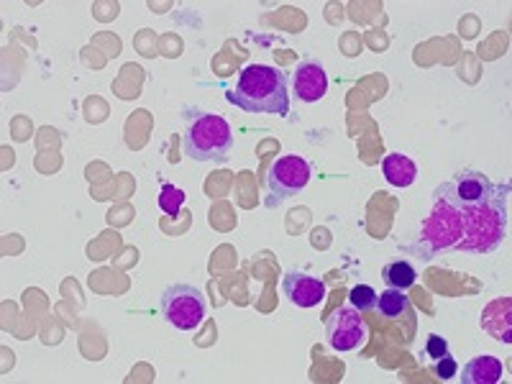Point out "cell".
I'll list each match as a JSON object with an SVG mask.
<instances>
[{
	"mask_svg": "<svg viewBox=\"0 0 512 384\" xmlns=\"http://www.w3.org/2000/svg\"><path fill=\"white\" fill-rule=\"evenodd\" d=\"M502 379V361L492 354L474 356L464 369H461V382L464 384H497Z\"/></svg>",
	"mask_w": 512,
	"mask_h": 384,
	"instance_id": "12",
	"label": "cell"
},
{
	"mask_svg": "<svg viewBox=\"0 0 512 384\" xmlns=\"http://www.w3.org/2000/svg\"><path fill=\"white\" fill-rule=\"evenodd\" d=\"M374 310L387 320H400L402 315L410 313V295L405 290H397V287H387L377 295Z\"/></svg>",
	"mask_w": 512,
	"mask_h": 384,
	"instance_id": "14",
	"label": "cell"
},
{
	"mask_svg": "<svg viewBox=\"0 0 512 384\" xmlns=\"http://www.w3.org/2000/svg\"><path fill=\"white\" fill-rule=\"evenodd\" d=\"M292 90L303 103H318L328 93V75L323 64L315 59H303L297 64L295 75H292Z\"/></svg>",
	"mask_w": 512,
	"mask_h": 384,
	"instance_id": "10",
	"label": "cell"
},
{
	"mask_svg": "<svg viewBox=\"0 0 512 384\" xmlns=\"http://www.w3.org/2000/svg\"><path fill=\"white\" fill-rule=\"evenodd\" d=\"M313 169L303 157L295 154H285V157L274 159L272 169L267 175V208L285 203L287 198H295L297 192H303L308 187Z\"/></svg>",
	"mask_w": 512,
	"mask_h": 384,
	"instance_id": "6",
	"label": "cell"
},
{
	"mask_svg": "<svg viewBox=\"0 0 512 384\" xmlns=\"http://www.w3.org/2000/svg\"><path fill=\"white\" fill-rule=\"evenodd\" d=\"M226 100L246 113H290V88L287 75L272 64H246L236 88L226 90Z\"/></svg>",
	"mask_w": 512,
	"mask_h": 384,
	"instance_id": "1",
	"label": "cell"
},
{
	"mask_svg": "<svg viewBox=\"0 0 512 384\" xmlns=\"http://www.w3.org/2000/svg\"><path fill=\"white\" fill-rule=\"evenodd\" d=\"M479 326L502 344H512V297L492 300L479 315Z\"/></svg>",
	"mask_w": 512,
	"mask_h": 384,
	"instance_id": "11",
	"label": "cell"
},
{
	"mask_svg": "<svg viewBox=\"0 0 512 384\" xmlns=\"http://www.w3.org/2000/svg\"><path fill=\"white\" fill-rule=\"evenodd\" d=\"M185 205V192L175 185H162V192H159V208L167 213V216H177Z\"/></svg>",
	"mask_w": 512,
	"mask_h": 384,
	"instance_id": "16",
	"label": "cell"
},
{
	"mask_svg": "<svg viewBox=\"0 0 512 384\" xmlns=\"http://www.w3.org/2000/svg\"><path fill=\"white\" fill-rule=\"evenodd\" d=\"M282 295L297 308H318L328 295L326 282L315 277V274L300 272V269H287L282 274Z\"/></svg>",
	"mask_w": 512,
	"mask_h": 384,
	"instance_id": "9",
	"label": "cell"
},
{
	"mask_svg": "<svg viewBox=\"0 0 512 384\" xmlns=\"http://www.w3.org/2000/svg\"><path fill=\"white\" fill-rule=\"evenodd\" d=\"M433 374H436L441 382H448V379H454L456 374H459V364H456V359L451 354L441 356V359L433 361Z\"/></svg>",
	"mask_w": 512,
	"mask_h": 384,
	"instance_id": "18",
	"label": "cell"
},
{
	"mask_svg": "<svg viewBox=\"0 0 512 384\" xmlns=\"http://www.w3.org/2000/svg\"><path fill=\"white\" fill-rule=\"evenodd\" d=\"M205 313H208V300L195 285H169L162 292V318L177 331H195L203 326Z\"/></svg>",
	"mask_w": 512,
	"mask_h": 384,
	"instance_id": "5",
	"label": "cell"
},
{
	"mask_svg": "<svg viewBox=\"0 0 512 384\" xmlns=\"http://www.w3.org/2000/svg\"><path fill=\"white\" fill-rule=\"evenodd\" d=\"M233 149L231 126L223 116H213L200 108H185L182 152L195 162H228Z\"/></svg>",
	"mask_w": 512,
	"mask_h": 384,
	"instance_id": "3",
	"label": "cell"
},
{
	"mask_svg": "<svg viewBox=\"0 0 512 384\" xmlns=\"http://www.w3.org/2000/svg\"><path fill=\"white\" fill-rule=\"evenodd\" d=\"M382 172L392 187H410L418 180V164L405 154H387L382 159Z\"/></svg>",
	"mask_w": 512,
	"mask_h": 384,
	"instance_id": "13",
	"label": "cell"
},
{
	"mask_svg": "<svg viewBox=\"0 0 512 384\" xmlns=\"http://www.w3.org/2000/svg\"><path fill=\"white\" fill-rule=\"evenodd\" d=\"M382 280H384V285H387V287H397V290H410V287L418 282V272H415V267L410 262H402V259H397V262L384 264Z\"/></svg>",
	"mask_w": 512,
	"mask_h": 384,
	"instance_id": "15",
	"label": "cell"
},
{
	"mask_svg": "<svg viewBox=\"0 0 512 384\" xmlns=\"http://www.w3.org/2000/svg\"><path fill=\"white\" fill-rule=\"evenodd\" d=\"M448 354V341L443 336H438V333H431V336L425 338V356L431 361L441 359V356Z\"/></svg>",
	"mask_w": 512,
	"mask_h": 384,
	"instance_id": "19",
	"label": "cell"
},
{
	"mask_svg": "<svg viewBox=\"0 0 512 384\" xmlns=\"http://www.w3.org/2000/svg\"><path fill=\"white\" fill-rule=\"evenodd\" d=\"M464 236L456 251L461 254H492L500 249L510 226V185H497L495 195L482 205L461 208Z\"/></svg>",
	"mask_w": 512,
	"mask_h": 384,
	"instance_id": "2",
	"label": "cell"
},
{
	"mask_svg": "<svg viewBox=\"0 0 512 384\" xmlns=\"http://www.w3.org/2000/svg\"><path fill=\"white\" fill-rule=\"evenodd\" d=\"M495 187V182L489 180L484 172L466 169V172H456L451 180L438 185L433 195L443 198L446 203L456 205V208H474V205L487 203L495 195Z\"/></svg>",
	"mask_w": 512,
	"mask_h": 384,
	"instance_id": "7",
	"label": "cell"
},
{
	"mask_svg": "<svg viewBox=\"0 0 512 384\" xmlns=\"http://www.w3.org/2000/svg\"><path fill=\"white\" fill-rule=\"evenodd\" d=\"M326 336H328V346H331V349L359 351L361 346L367 344L369 326L359 310L351 308V305H346V308H338L336 313L328 315Z\"/></svg>",
	"mask_w": 512,
	"mask_h": 384,
	"instance_id": "8",
	"label": "cell"
},
{
	"mask_svg": "<svg viewBox=\"0 0 512 384\" xmlns=\"http://www.w3.org/2000/svg\"><path fill=\"white\" fill-rule=\"evenodd\" d=\"M349 305H351V308L359 310V313H367V310H374V305H377V290H374V287H369V285L351 287Z\"/></svg>",
	"mask_w": 512,
	"mask_h": 384,
	"instance_id": "17",
	"label": "cell"
},
{
	"mask_svg": "<svg viewBox=\"0 0 512 384\" xmlns=\"http://www.w3.org/2000/svg\"><path fill=\"white\" fill-rule=\"evenodd\" d=\"M461 236H464V213H461V208L433 195V208L425 216V221L420 223L418 241L410 244L405 251L418 262H431L433 256L456 251Z\"/></svg>",
	"mask_w": 512,
	"mask_h": 384,
	"instance_id": "4",
	"label": "cell"
}]
</instances>
